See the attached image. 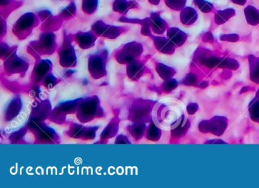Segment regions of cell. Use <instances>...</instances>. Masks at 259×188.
I'll return each mask as SVG.
<instances>
[{
	"mask_svg": "<svg viewBox=\"0 0 259 188\" xmlns=\"http://www.w3.org/2000/svg\"><path fill=\"white\" fill-rule=\"evenodd\" d=\"M183 113V107L178 103H165L160 107V124L166 129L175 128L181 122Z\"/></svg>",
	"mask_w": 259,
	"mask_h": 188,
	"instance_id": "obj_1",
	"label": "cell"
}]
</instances>
